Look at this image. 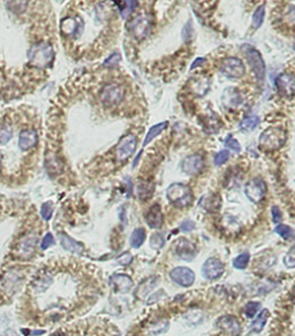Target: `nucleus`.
<instances>
[{
	"label": "nucleus",
	"instance_id": "obj_1",
	"mask_svg": "<svg viewBox=\"0 0 295 336\" xmlns=\"http://www.w3.org/2000/svg\"><path fill=\"white\" fill-rule=\"evenodd\" d=\"M58 50L49 1H0V102L23 98L46 82Z\"/></svg>",
	"mask_w": 295,
	"mask_h": 336
},
{
	"label": "nucleus",
	"instance_id": "obj_2",
	"mask_svg": "<svg viewBox=\"0 0 295 336\" xmlns=\"http://www.w3.org/2000/svg\"><path fill=\"white\" fill-rule=\"evenodd\" d=\"M42 117L31 105L0 114V183L17 188L35 177L42 153Z\"/></svg>",
	"mask_w": 295,
	"mask_h": 336
},
{
	"label": "nucleus",
	"instance_id": "obj_3",
	"mask_svg": "<svg viewBox=\"0 0 295 336\" xmlns=\"http://www.w3.org/2000/svg\"><path fill=\"white\" fill-rule=\"evenodd\" d=\"M286 138L287 135L284 128L278 125L269 127L259 136V149L264 152L278 151L286 142Z\"/></svg>",
	"mask_w": 295,
	"mask_h": 336
},
{
	"label": "nucleus",
	"instance_id": "obj_4",
	"mask_svg": "<svg viewBox=\"0 0 295 336\" xmlns=\"http://www.w3.org/2000/svg\"><path fill=\"white\" fill-rule=\"evenodd\" d=\"M153 27V18L150 14L142 13L134 17L126 24V28L136 40H143L149 36Z\"/></svg>",
	"mask_w": 295,
	"mask_h": 336
},
{
	"label": "nucleus",
	"instance_id": "obj_5",
	"mask_svg": "<svg viewBox=\"0 0 295 336\" xmlns=\"http://www.w3.org/2000/svg\"><path fill=\"white\" fill-rule=\"evenodd\" d=\"M166 196L169 202L180 209L191 205L194 200L193 191L188 185L183 183H173L169 185L166 190Z\"/></svg>",
	"mask_w": 295,
	"mask_h": 336
},
{
	"label": "nucleus",
	"instance_id": "obj_6",
	"mask_svg": "<svg viewBox=\"0 0 295 336\" xmlns=\"http://www.w3.org/2000/svg\"><path fill=\"white\" fill-rule=\"evenodd\" d=\"M243 53L246 55L248 62H249L250 67L253 69V73L255 75L257 81L259 83L264 82L265 78V64L263 60V56L259 51H257L255 48L250 45H243L242 46Z\"/></svg>",
	"mask_w": 295,
	"mask_h": 336
},
{
	"label": "nucleus",
	"instance_id": "obj_7",
	"mask_svg": "<svg viewBox=\"0 0 295 336\" xmlns=\"http://www.w3.org/2000/svg\"><path fill=\"white\" fill-rule=\"evenodd\" d=\"M137 147V138L133 134H127L119 141L115 146V160L118 162H124L133 156Z\"/></svg>",
	"mask_w": 295,
	"mask_h": 336
},
{
	"label": "nucleus",
	"instance_id": "obj_8",
	"mask_svg": "<svg viewBox=\"0 0 295 336\" xmlns=\"http://www.w3.org/2000/svg\"><path fill=\"white\" fill-rule=\"evenodd\" d=\"M244 194L247 198L253 203H259L264 199L266 194V183L263 178H252L244 185Z\"/></svg>",
	"mask_w": 295,
	"mask_h": 336
},
{
	"label": "nucleus",
	"instance_id": "obj_9",
	"mask_svg": "<svg viewBox=\"0 0 295 336\" xmlns=\"http://www.w3.org/2000/svg\"><path fill=\"white\" fill-rule=\"evenodd\" d=\"M221 71L225 77L231 78V80L240 78L244 75V65L240 59L231 56V58L225 59L222 61L221 66Z\"/></svg>",
	"mask_w": 295,
	"mask_h": 336
},
{
	"label": "nucleus",
	"instance_id": "obj_10",
	"mask_svg": "<svg viewBox=\"0 0 295 336\" xmlns=\"http://www.w3.org/2000/svg\"><path fill=\"white\" fill-rule=\"evenodd\" d=\"M276 87L279 95L285 98H293L295 96V75L292 73H281L276 78Z\"/></svg>",
	"mask_w": 295,
	"mask_h": 336
},
{
	"label": "nucleus",
	"instance_id": "obj_11",
	"mask_svg": "<svg viewBox=\"0 0 295 336\" xmlns=\"http://www.w3.org/2000/svg\"><path fill=\"white\" fill-rule=\"evenodd\" d=\"M181 169L184 174L195 177L203 172L204 169V159L201 155H190L186 157L181 162Z\"/></svg>",
	"mask_w": 295,
	"mask_h": 336
},
{
	"label": "nucleus",
	"instance_id": "obj_12",
	"mask_svg": "<svg viewBox=\"0 0 295 336\" xmlns=\"http://www.w3.org/2000/svg\"><path fill=\"white\" fill-rule=\"evenodd\" d=\"M169 278L181 287H190L195 281V273L188 267H175L169 272Z\"/></svg>",
	"mask_w": 295,
	"mask_h": 336
},
{
	"label": "nucleus",
	"instance_id": "obj_13",
	"mask_svg": "<svg viewBox=\"0 0 295 336\" xmlns=\"http://www.w3.org/2000/svg\"><path fill=\"white\" fill-rule=\"evenodd\" d=\"M225 271V266L221 260L211 257V258L206 259L205 263L202 266V274L208 280H216V279L221 278L222 273Z\"/></svg>",
	"mask_w": 295,
	"mask_h": 336
},
{
	"label": "nucleus",
	"instance_id": "obj_14",
	"mask_svg": "<svg viewBox=\"0 0 295 336\" xmlns=\"http://www.w3.org/2000/svg\"><path fill=\"white\" fill-rule=\"evenodd\" d=\"M174 252L180 259L189 262V260H193L194 258H195L197 249L189 240H187V238H184V237H181L175 242Z\"/></svg>",
	"mask_w": 295,
	"mask_h": 336
},
{
	"label": "nucleus",
	"instance_id": "obj_15",
	"mask_svg": "<svg viewBox=\"0 0 295 336\" xmlns=\"http://www.w3.org/2000/svg\"><path fill=\"white\" fill-rule=\"evenodd\" d=\"M216 326L221 331H224L231 336H239L241 333L240 323L234 317L224 316L221 317L216 322Z\"/></svg>",
	"mask_w": 295,
	"mask_h": 336
},
{
	"label": "nucleus",
	"instance_id": "obj_16",
	"mask_svg": "<svg viewBox=\"0 0 295 336\" xmlns=\"http://www.w3.org/2000/svg\"><path fill=\"white\" fill-rule=\"evenodd\" d=\"M146 221L150 228L158 229L163 225V213L158 204H153L146 213Z\"/></svg>",
	"mask_w": 295,
	"mask_h": 336
},
{
	"label": "nucleus",
	"instance_id": "obj_17",
	"mask_svg": "<svg viewBox=\"0 0 295 336\" xmlns=\"http://www.w3.org/2000/svg\"><path fill=\"white\" fill-rule=\"evenodd\" d=\"M111 283L119 293H127L133 287V281L128 275L125 274H114L111 276Z\"/></svg>",
	"mask_w": 295,
	"mask_h": 336
},
{
	"label": "nucleus",
	"instance_id": "obj_18",
	"mask_svg": "<svg viewBox=\"0 0 295 336\" xmlns=\"http://www.w3.org/2000/svg\"><path fill=\"white\" fill-rule=\"evenodd\" d=\"M221 102L226 107L234 108L237 107V106H239L241 103V96L239 91L234 89V88H228V89H226L224 91V93H222Z\"/></svg>",
	"mask_w": 295,
	"mask_h": 336
},
{
	"label": "nucleus",
	"instance_id": "obj_19",
	"mask_svg": "<svg viewBox=\"0 0 295 336\" xmlns=\"http://www.w3.org/2000/svg\"><path fill=\"white\" fill-rule=\"evenodd\" d=\"M158 284V278L157 276H150L144 280L143 282H141V284L139 285V288L136 289V297L139 300H143L144 297H147L148 295L151 293V290L156 285Z\"/></svg>",
	"mask_w": 295,
	"mask_h": 336
},
{
	"label": "nucleus",
	"instance_id": "obj_20",
	"mask_svg": "<svg viewBox=\"0 0 295 336\" xmlns=\"http://www.w3.org/2000/svg\"><path fill=\"white\" fill-rule=\"evenodd\" d=\"M200 205L206 211H217L221 206V198L218 195L209 194L203 196L200 200Z\"/></svg>",
	"mask_w": 295,
	"mask_h": 336
},
{
	"label": "nucleus",
	"instance_id": "obj_21",
	"mask_svg": "<svg viewBox=\"0 0 295 336\" xmlns=\"http://www.w3.org/2000/svg\"><path fill=\"white\" fill-rule=\"evenodd\" d=\"M166 128H167V121L161 122V124H157L153 125V127L150 128L149 131H148L147 136H146V140H144V142H143V146H147L150 142H152V141L155 140V138L158 136L159 134H162L163 131L166 129Z\"/></svg>",
	"mask_w": 295,
	"mask_h": 336
},
{
	"label": "nucleus",
	"instance_id": "obj_22",
	"mask_svg": "<svg viewBox=\"0 0 295 336\" xmlns=\"http://www.w3.org/2000/svg\"><path fill=\"white\" fill-rule=\"evenodd\" d=\"M60 242L61 246L65 248L66 250L71 251L73 253H81L83 251V247L81 244H78L77 242H75L73 238L68 237L67 235H60Z\"/></svg>",
	"mask_w": 295,
	"mask_h": 336
},
{
	"label": "nucleus",
	"instance_id": "obj_23",
	"mask_svg": "<svg viewBox=\"0 0 295 336\" xmlns=\"http://www.w3.org/2000/svg\"><path fill=\"white\" fill-rule=\"evenodd\" d=\"M136 194L140 199H149L153 195V184L149 182H140L136 187Z\"/></svg>",
	"mask_w": 295,
	"mask_h": 336
},
{
	"label": "nucleus",
	"instance_id": "obj_24",
	"mask_svg": "<svg viewBox=\"0 0 295 336\" xmlns=\"http://www.w3.org/2000/svg\"><path fill=\"white\" fill-rule=\"evenodd\" d=\"M270 317V312L269 310L264 309L262 311V312H259V315L257 316V318H255L253 323H252V331L254 333H259L263 331V328H264L266 321H268Z\"/></svg>",
	"mask_w": 295,
	"mask_h": 336
},
{
	"label": "nucleus",
	"instance_id": "obj_25",
	"mask_svg": "<svg viewBox=\"0 0 295 336\" xmlns=\"http://www.w3.org/2000/svg\"><path fill=\"white\" fill-rule=\"evenodd\" d=\"M146 241V230L143 228H136L130 235V246L135 248V249H139L142 246L143 242Z\"/></svg>",
	"mask_w": 295,
	"mask_h": 336
},
{
	"label": "nucleus",
	"instance_id": "obj_26",
	"mask_svg": "<svg viewBox=\"0 0 295 336\" xmlns=\"http://www.w3.org/2000/svg\"><path fill=\"white\" fill-rule=\"evenodd\" d=\"M258 124H259V118L256 117V115H253V117L246 118L244 120L241 121L240 129L244 131V133H250V131L256 129Z\"/></svg>",
	"mask_w": 295,
	"mask_h": 336
},
{
	"label": "nucleus",
	"instance_id": "obj_27",
	"mask_svg": "<svg viewBox=\"0 0 295 336\" xmlns=\"http://www.w3.org/2000/svg\"><path fill=\"white\" fill-rule=\"evenodd\" d=\"M264 17H265V7H264V5H260L256 8V11L254 12V14H253L252 21H253L254 29H258V28L262 26L263 21H264Z\"/></svg>",
	"mask_w": 295,
	"mask_h": 336
},
{
	"label": "nucleus",
	"instance_id": "obj_28",
	"mask_svg": "<svg viewBox=\"0 0 295 336\" xmlns=\"http://www.w3.org/2000/svg\"><path fill=\"white\" fill-rule=\"evenodd\" d=\"M122 5L119 6L120 8V14L122 18H126L128 15L133 13V11L136 8L137 1H124L121 2Z\"/></svg>",
	"mask_w": 295,
	"mask_h": 336
},
{
	"label": "nucleus",
	"instance_id": "obj_29",
	"mask_svg": "<svg viewBox=\"0 0 295 336\" xmlns=\"http://www.w3.org/2000/svg\"><path fill=\"white\" fill-rule=\"evenodd\" d=\"M249 253H241L240 256H238L237 258L233 260V266L238 269H244L248 266V264H249Z\"/></svg>",
	"mask_w": 295,
	"mask_h": 336
},
{
	"label": "nucleus",
	"instance_id": "obj_30",
	"mask_svg": "<svg viewBox=\"0 0 295 336\" xmlns=\"http://www.w3.org/2000/svg\"><path fill=\"white\" fill-rule=\"evenodd\" d=\"M260 309V304L258 302H249L247 303L246 307H244V315H246L247 318L253 319L254 317L257 315Z\"/></svg>",
	"mask_w": 295,
	"mask_h": 336
},
{
	"label": "nucleus",
	"instance_id": "obj_31",
	"mask_svg": "<svg viewBox=\"0 0 295 336\" xmlns=\"http://www.w3.org/2000/svg\"><path fill=\"white\" fill-rule=\"evenodd\" d=\"M276 233H277L279 236L285 238V240H288V238H291L292 236H293V229H292L290 226L280 224L276 227Z\"/></svg>",
	"mask_w": 295,
	"mask_h": 336
},
{
	"label": "nucleus",
	"instance_id": "obj_32",
	"mask_svg": "<svg viewBox=\"0 0 295 336\" xmlns=\"http://www.w3.org/2000/svg\"><path fill=\"white\" fill-rule=\"evenodd\" d=\"M225 146L228 147V149L233 150L235 152H240L241 151V146H240V143L238 142L235 138L232 136V135H227L225 138Z\"/></svg>",
	"mask_w": 295,
	"mask_h": 336
},
{
	"label": "nucleus",
	"instance_id": "obj_33",
	"mask_svg": "<svg viewBox=\"0 0 295 336\" xmlns=\"http://www.w3.org/2000/svg\"><path fill=\"white\" fill-rule=\"evenodd\" d=\"M284 264L287 268H295V246L291 248L284 257Z\"/></svg>",
	"mask_w": 295,
	"mask_h": 336
},
{
	"label": "nucleus",
	"instance_id": "obj_34",
	"mask_svg": "<svg viewBox=\"0 0 295 336\" xmlns=\"http://www.w3.org/2000/svg\"><path fill=\"white\" fill-rule=\"evenodd\" d=\"M228 159H230V151H228V150H221V151H219L217 155L215 156V165H224Z\"/></svg>",
	"mask_w": 295,
	"mask_h": 336
},
{
	"label": "nucleus",
	"instance_id": "obj_35",
	"mask_svg": "<svg viewBox=\"0 0 295 336\" xmlns=\"http://www.w3.org/2000/svg\"><path fill=\"white\" fill-rule=\"evenodd\" d=\"M164 243L165 240L162 236V234H153L151 238H150V244H151V248H153V249H161L164 246Z\"/></svg>",
	"mask_w": 295,
	"mask_h": 336
},
{
	"label": "nucleus",
	"instance_id": "obj_36",
	"mask_svg": "<svg viewBox=\"0 0 295 336\" xmlns=\"http://www.w3.org/2000/svg\"><path fill=\"white\" fill-rule=\"evenodd\" d=\"M120 60H121V55L119 54V53H114V54H112L110 58L106 59L103 66L106 68H114L115 66L120 62Z\"/></svg>",
	"mask_w": 295,
	"mask_h": 336
},
{
	"label": "nucleus",
	"instance_id": "obj_37",
	"mask_svg": "<svg viewBox=\"0 0 295 336\" xmlns=\"http://www.w3.org/2000/svg\"><path fill=\"white\" fill-rule=\"evenodd\" d=\"M52 213H53V207L50 206L49 203L44 204L42 210H40V215H42V218L48 221V220L51 219Z\"/></svg>",
	"mask_w": 295,
	"mask_h": 336
},
{
	"label": "nucleus",
	"instance_id": "obj_38",
	"mask_svg": "<svg viewBox=\"0 0 295 336\" xmlns=\"http://www.w3.org/2000/svg\"><path fill=\"white\" fill-rule=\"evenodd\" d=\"M271 215H272V221L275 224H279L282 220V213L278 206H272L271 207Z\"/></svg>",
	"mask_w": 295,
	"mask_h": 336
},
{
	"label": "nucleus",
	"instance_id": "obj_39",
	"mask_svg": "<svg viewBox=\"0 0 295 336\" xmlns=\"http://www.w3.org/2000/svg\"><path fill=\"white\" fill-rule=\"evenodd\" d=\"M53 244H55V237H53V235L51 233H48L45 235V237L43 238L42 246H40V248H42L43 250H45L51 246H53Z\"/></svg>",
	"mask_w": 295,
	"mask_h": 336
},
{
	"label": "nucleus",
	"instance_id": "obj_40",
	"mask_svg": "<svg viewBox=\"0 0 295 336\" xmlns=\"http://www.w3.org/2000/svg\"><path fill=\"white\" fill-rule=\"evenodd\" d=\"M195 222L194 221H191V220H184V222H181V225H180V229L183 231H186V233H188V231H191V230H194L195 229Z\"/></svg>",
	"mask_w": 295,
	"mask_h": 336
},
{
	"label": "nucleus",
	"instance_id": "obj_41",
	"mask_svg": "<svg viewBox=\"0 0 295 336\" xmlns=\"http://www.w3.org/2000/svg\"><path fill=\"white\" fill-rule=\"evenodd\" d=\"M118 260L120 262V264H122V265H128V264L131 262V256L128 252H126L125 254H122Z\"/></svg>",
	"mask_w": 295,
	"mask_h": 336
},
{
	"label": "nucleus",
	"instance_id": "obj_42",
	"mask_svg": "<svg viewBox=\"0 0 295 336\" xmlns=\"http://www.w3.org/2000/svg\"><path fill=\"white\" fill-rule=\"evenodd\" d=\"M205 61V59H203V58H200V59H196V61L194 62L193 65H191V69H194L196 67V66H200L201 64H203V62Z\"/></svg>",
	"mask_w": 295,
	"mask_h": 336
},
{
	"label": "nucleus",
	"instance_id": "obj_43",
	"mask_svg": "<svg viewBox=\"0 0 295 336\" xmlns=\"http://www.w3.org/2000/svg\"><path fill=\"white\" fill-rule=\"evenodd\" d=\"M1 336H18V335H17V333L13 331V329H7V331H6Z\"/></svg>",
	"mask_w": 295,
	"mask_h": 336
}]
</instances>
